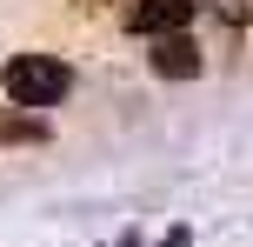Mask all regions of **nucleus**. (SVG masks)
I'll return each mask as SVG.
<instances>
[{
  "label": "nucleus",
  "instance_id": "1",
  "mask_svg": "<svg viewBox=\"0 0 253 247\" xmlns=\"http://www.w3.org/2000/svg\"><path fill=\"white\" fill-rule=\"evenodd\" d=\"M0 94H7L13 107H60L67 94H74V67H67L60 53H13V60L0 67Z\"/></svg>",
  "mask_w": 253,
  "mask_h": 247
},
{
  "label": "nucleus",
  "instance_id": "2",
  "mask_svg": "<svg viewBox=\"0 0 253 247\" xmlns=\"http://www.w3.org/2000/svg\"><path fill=\"white\" fill-rule=\"evenodd\" d=\"M193 7H200V0H133V7H126V34H147V40L187 34Z\"/></svg>",
  "mask_w": 253,
  "mask_h": 247
},
{
  "label": "nucleus",
  "instance_id": "3",
  "mask_svg": "<svg viewBox=\"0 0 253 247\" xmlns=\"http://www.w3.org/2000/svg\"><path fill=\"white\" fill-rule=\"evenodd\" d=\"M153 74H160V80H193V74H200V47H193V34L153 40Z\"/></svg>",
  "mask_w": 253,
  "mask_h": 247
},
{
  "label": "nucleus",
  "instance_id": "4",
  "mask_svg": "<svg viewBox=\"0 0 253 247\" xmlns=\"http://www.w3.org/2000/svg\"><path fill=\"white\" fill-rule=\"evenodd\" d=\"M0 141H13V147L20 141H47V127H40L34 114H0Z\"/></svg>",
  "mask_w": 253,
  "mask_h": 247
},
{
  "label": "nucleus",
  "instance_id": "5",
  "mask_svg": "<svg viewBox=\"0 0 253 247\" xmlns=\"http://www.w3.org/2000/svg\"><path fill=\"white\" fill-rule=\"evenodd\" d=\"M160 247H193V234H187V227H167V234H160Z\"/></svg>",
  "mask_w": 253,
  "mask_h": 247
},
{
  "label": "nucleus",
  "instance_id": "6",
  "mask_svg": "<svg viewBox=\"0 0 253 247\" xmlns=\"http://www.w3.org/2000/svg\"><path fill=\"white\" fill-rule=\"evenodd\" d=\"M213 7H227V13H240V7H247V0H213Z\"/></svg>",
  "mask_w": 253,
  "mask_h": 247
},
{
  "label": "nucleus",
  "instance_id": "7",
  "mask_svg": "<svg viewBox=\"0 0 253 247\" xmlns=\"http://www.w3.org/2000/svg\"><path fill=\"white\" fill-rule=\"evenodd\" d=\"M80 7H107V0H80Z\"/></svg>",
  "mask_w": 253,
  "mask_h": 247
},
{
  "label": "nucleus",
  "instance_id": "8",
  "mask_svg": "<svg viewBox=\"0 0 253 247\" xmlns=\"http://www.w3.org/2000/svg\"><path fill=\"white\" fill-rule=\"evenodd\" d=\"M120 247H133V234H126V241H120Z\"/></svg>",
  "mask_w": 253,
  "mask_h": 247
}]
</instances>
